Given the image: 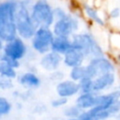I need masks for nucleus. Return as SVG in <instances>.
I'll use <instances>...</instances> for the list:
<instances>
[{
  "label": "nucleus",
  "mask_w": 120,
  "mask_h": 120,
  "mask_svg": "<svg viewBox=\"0 0 120 120\" xmlns=\"http://www.w3.org/2000/svg\"><path fill=\"white\" fill-rule=\"evenodd\" d=\"M15 26L17 36L24 40H30L33 37L37 25L33 22L30 14V7L33 1L15 0Z\"/></svg>",
  "instance_id": "nucleus-1"
},
{
  "label": "nucleus",
  "mask_w": 120,
  "mask_h": 120,
  "mask_svg": "<svg viewBox=\"0 0 120 120\" xmlns=\"http://www.w3.org/2000/svg\"><path fill=\"white\" fill-rule=\"evenodd\" d=\"M15 0L0 1V37L4 42L17 37L15 26Z\"/></svg>",
  "instance_id": "nucleus-2"
},
{
  "label": "nucleus",
  "mask_w": 120,
  "mask_h": 120,
  "mask_svg": "<svg viewBox=\"0 0 120 120\" xmlns=\"http://www.w3.org/2000/svg\"><path fill=\"white\" fill-rule=\"evenodd\" d=\"M72 47L80 50L85 58L91 59L105 55V52L93 35L86 32L75 33L70 38Z\"/></svg>",
  "instance_id": "nucleus-3"
},
{
  "label": "nucleus",
  "mask_w": 120,
  "mask_h": 120,
  "mask_svg": "<svg viewBox=\"0 0 120 120\" xmlns=\"http://www.w3.org/2000/svg\"><path fill=\"white\" fill-rule=\"evenodd\" d=\"M30 14L33 22L38 26L52 27L54 22L53 8L48 0H35L30 7Z\"/></svg>",
  "instance_id": "nucleus-4"
},
{
  "label": "nucleus",
  "mask_w": 120,
  "mask_h": 120,
  "mask_svg": "<svg viewBox=\"0 0 120 120\" xmlns=\"http://www.w3.org/2000/svg\"><path fill=\"white\" fill-rule=\"evenodd\" d=\"M51 28L54 36L71 38L80 28V20L75 15L67 12L64 17L54 20Z\"/></svg>",
  "instance_id": "nucleus-5"
},
{
  "label": "nucleus",
  "mask_w": 120,
  "mask_h": 120,
  "mask_svg": "<svg viewBox=\"0 0 120 120\" xmlns=\"http://www.w3.org/2000/svg\"><path fill=\"white\" fill-rule=\"evenodd\" d=\"M53 33L51 27L38 26L37 27L33 37L31 38L32 49L38 54H44L51 51V44L53 39Z\"/></svg>",
  "instance_id": "nucleus-6"
},
{
  "label": "nucleus",
  "mask_w": 120,
  "mask_h": 120,
  "mask_svg": "<svg viewBox=\"0 0 120 120\" xmlns=\"http://www.w3.org/2000/svg\"><path fill=\"white\" fill-rule=\"evenodd\" d=\"M84 67L86 77L90 79H94L104 73L115 72V65L105 55L89 59L87 65H84Z\"/></svg>",
  "instance_id": "nucleus-7"
},
{
  "label": "nucleus",
  "mask_w": 120,
  "mask_h": 120,
  "mask_svg": "<svg viewBox=\"0 0 120 120\" xmlns=\"http://www.w3.org/2000/svg\"><path fill=\"white\" fill-rule=\"evenodd\" d=\"M26 52H27V46L24 39L17 36L12 39L4 42V45L0 53L9 58L21 61L25 57Z\"/></svg>",
  "instance_id": "nucleus-8"
},
{
  "label": "nucleus",
  "mask_w": 120,
  "mask_h": 120,
  "mask_svg": "<svg viewBox=\"0 0 120 120\" xmlns=\"http://www.w3.org/2000/svg\"><path fill=\"white\" fill-rule=\"evenodd\" d=\"M116 82L115 72H108L92 79L93 93H104L111 89Z\"/></svg>",
  "instance_id": "nucleus-9"
},
{
  "label": "nucleus",
  "mask_w": 120,
  "mask_h": 120,
  "mask_svg": "<svg viewBox=\"0 0 120 120\" xmlns=\"http://www.w3.org/2000/svg\"><path fill=\"white\" fill-rule=\"evenodd\" d=\"M55 91L58 97L69 98L72 97H76L80 93L79 83L71 79H64L57 82L55 86Z\"/></svg>",
  "instance_id": "nucleus-10"
},
{
  "label": "nucleus",
  "mask_w": 120,
  "mask_h": 120,
  "mask_svg": "<svg viewBox=\"0 0 120 120\" xmlns=\"http://www.w3.org/2000/svg\"><path fill=\"white\" fill-rule=\"evenodd\" d=\"M62 65V55L56 53L52 51H49L48 52L41 55L39 60V66L42 69L48 72H53L57 70Z\"/></svg>",
  "instance_id": "nucleus-11"
},
{
  "label": "nucleus",
  "mask_w": 120,
  "mask_h": 120,
  "mask_svg": "<svg viewBox=\"0 0 120 120\" xmlns=\"http://www.w3.org/2000/svg\"><path fill=\"white\" fill-rule=\"evenodd\" d=\"M120 92L116 90H112L107 93H98L96 94V105L104 110H109L113 104L119 102Z\"/></svg>",
  "instance_id": "nucleus-12"
},
{
  "label": "nucleus",
  "mask_w": 120,
  "mask_h": 120,
  "mask_svg": "<svg viewBox=\"0 0 120 120\" xmlns=\"http://www.w3.org/2000/svg\"><path fill=\"white\" fill-rule=\"evenodd\" d=\"M85 59L86 58L84 54L80 50L71 47L68 52H66L62 55V64H64L65 67L71 68L77 66L83 65Z\"/></svg>",
  "instance_id": "nucleus-13"
},
{
  "label": "nucleus",
  "mask_w": 120,
  "mask_h": 120,
  "mask_svg": "<svg viewBox=\"0 0 120 120\" xmlns=\"http://www.w3.org/2000/svg\"><path fill=\"white\" fill-rule=\"evenodd\" d=\"M112 117L109 110H104L94 106L90 109L82 111L79 118L81 120H108Z\"/></svg>",
  "instance_id": "nucleus-14"
},
{
  "label": "nucleus",
  "mask_w": 120,
  "mask_h": 120,
  "mask_svg": "<svg viewBox=\"0 0 120 120\" xmlns=\"http://www.w3.org/2000/svg\"><path fill=\"white\" fill-rule=\"evenodd\" d=\"M18 83L26 89H35L40 86L41 80L39 76L33 71H25L17 76Z\"/></svg>",
  "instance_id": "nucleus-15"
},
{
  "label": "nucleus",
  "mask_w": 120,
  "mask_h": 120,
  "mask_svg": "<svg viewBox=\"0 0 120 120\" xmlns=\"http://www.w3.org/2000/svg\"><path fill=\"white\" fill-rule=\"evenodd\" d=\"M71 47H72V43L70 38L54 36L51 44V51L63 55Z\"/></svg>",
  "instance_id": "nucleus-16"
},
{
  "label": "nucleus",
  "mask_w": 120,
  "mask_h": 120,
  "mask_svg": "<svg viewBox=\"0 0 120 120\" xmlns=\"http://www.w3.org/2000/svg\"><path fill=\"white\" fill-rule=\"evenodd\" d=\"M75 105L84 111L96 105V93H79L76 96Z\"/></svg>",
  "instance_id": "nucleus-17"
},
{
  "label": "nucleus",
  "mask_w": 120,
  "mask_h": 120,
  "mask_svg": "<svg viewBox=\"0 0 120 120\" xmlns=\"http://www.w3.org/2000/svg\"><path fill=\"white\" fill-rule=\"evenodd\" d=\"M83 13L84 15L93 22H95L96 24L99 25V26H104L105 25V20L102 16H100L99 12L98 9H96L94 7L85 4L83 6Z\"/></svg>",
  "instance_id": "nucleus-18"
},
{
  "label": "nucleus",
  "mask_w": 120,
  "mask_h": 120,
  "mask_svg": "<svg viewBox=\"0 0 120 120\" xmlns=\"http://www.w3.org/2000/svg\"><path fill=\"white\" fill-rule=\"evenodd\" d=\"M0 75L11 80H15L18 76V72L17 69L11 67L9 64L0 60Z\"/></svg>",
  "instance_id": "nucleus-19"
},
{
  "label": "nucleus",
  "mask_w": 120,
  "mask_h": 120,
  "mask_svg": "<svg viewBox=\"0 0 120 120\" xmlns=\"http://www.w3.org/2000/svg\"><path fill=\"white\" fill-rule=\"evenodd\" d=\"M68 76H69V79H71V80H73L75 82H79L82 78L86 77L84 65H81V66H77V67L71 68L70 70H69Z\"/></svg>",
  "instance_id": "nucleus-20"
},
{
  "label": "nucleus",
  "mask_w": 120,
  "mask_h": 120,
  "mask_svg": "<svg viewBox=\"0 0 120 120\" xmlns=\"http://www.w3.org/2000/svg\"><path fill=\"white\" fill-rule=\"evenodd\" d=\"M12 110L11 102L3 96H0V117L8 115Z\"/></svg>",
  "instance_id": "nucleus-21"
},
{
  "label": "nucleus",
  "mask_w": 120,
  "mask_h": 120,
  "mask_svg": "<svg viewBox=\"0 0 120 120\" xmlns=\"http://www.w3.org/2000/svg\"><path fill=\"white\" fill-rule=\"evenodd\" d=\"M80 93H93L92 91V79L84 77L78 82Z\"/></svg>",
  "instance_id": "nucleus-22"
},
{
  "label": "nucleus",
  "mask_w": 120,
  "mask_h": 120,
  "mask_svg": "<svg viewBox=\"0 0 120 120\" xmlns=\"http://www.w3.org/2000/svg\"><path fill=\"white\" fill-rule=\"evenodd\" d=\"M82 111V110H81L79 107H77L74 104V105L66 107L64 109V111H63V113L67 118H73V117H79V115L81 114Z\"/></svg>",
  "instance_id": "nucleus-23"
},
{
  "label": "nucleus",
  "mask_w": 120,
  "mask_h": 120,
  "mask_svg": "<svg viewBox=\"0 0 120 120\" xmlns=\"http://www.w3.org/2000/svg\"><path fill=\"white\" fill-rule=\"evenodd\" d=\"M14 80L3 77L0 75V90H9L14 87Z\"/></svg>",
  "instance_id": "nucleus-24"
},
{
  "label": "nucleus",
  "mask_w": 120,
  "mask_h": 120,
  "mask_svg": "<svg viewBox=\"0 0 120 120\" xmlns=\"http://www.w3.org/2000/svg\"><path fill=\"white\" fill-rule=\"evenodd\" d=\"M68 98H62V97H57L55 98L54 99L52 100L51 102V105L52 107L53 108H62V107H65L67 104H68Z\"/></svg>",
  "instance_id": "nucleus-25"
},
{
  "label": "nucleus",
  "mask_w": 120,
  "mask_h": 120,
  "mask_svg": "<svg viewBox=\"0 0 120 120\" xmlns=\"http://www.w3.org/2000/svg\"><path fill=\"white\" fill-rule=\"evenodd\" d=\"M0 60L7 62L8 64H9L11 67H13V68H16V69H17V68H20V66H21V61H18V60H15V59L9 58V57H8V56H6V55L2 54V53H0Z\"/></svg>",
  "instance_id": "nucleus-26"
},
{
  "label": "nucleus",
  "mask_w": 120,
  "mask_h": 120,
  "mask_svg": "<svg viewBox=\"0 0 120 120\" xmlns=\"http://www.w3.org/2000/svg\"><path fill=\"white\" fill-rule=\"evenodd\" d=\"M67 14V11L61 8V7H56L53 8V16H54V20L56 19H60L62 17H64Z\"/></svg>",
  "instance_id": "nucleus-27"
},
{
  "label": "nucleus",
  "mask_w": 120,
  "mask_h": 120,
  "mask_svg": "<svg viewBox=\"0 0 120 120\" xmlns=\"http://www.w3.org/2000/svg\"><path fill=\"white\" fill-rule=\"evenodd\" d=\"M110 17L112 19H118L119 18V15H120V9L118 7H114L111 9L110 13H109Z\"/></svg>",
  "instance_id": "nucleus-28"
},
{
  "label": "nucleus",
  "mask_w": 120,
  "mask_h": 120,
  "mask_svg": "<svg viewBox=\"0 0 120 120\" xmlns=\"http://www.w3.org/2000/svg\"><path fill=\"white\" fill-rule=\"evenodd\" d=\"M3 45H4V40H3V39L1 38V37H0V52H1V51H2Z\"/></svg>",
  "instance_id": "nucleus-29"
},
{
  "label": "nucleus",
  "mask_w": 120,
  "mask_h": 120,
  "mask_svg": "<svg viewBox=\"0 0 120 120\" xmlns=\"http://www.w3.org/2000/svg\"><path fill=\"white\" fill-rule=\"evenodd\" d=\"M66 120H81L79 117H73V118H67Z\"/></svg>",
  "instance_id": "nucleus-30"
},
{
  "label": "nucleus",
  "mask_w": 120,
  "mask_h": 120,
  "mask_svg": "<svg viewBox=\"0 0 120 120\" xmlns=\"http://www.w3.org/2000/svg\"><path fill=\"white\" fill-rule=\"evenodd\" d=\"M112 120H118V119H112Z\"/></svg>",
  "instance_id": "nucleus-31"
}]
</instances>
